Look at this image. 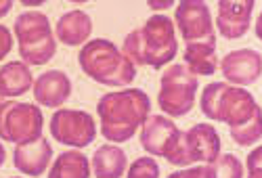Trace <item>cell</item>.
I'll list each match as a JSON object with an SVG mask.
<instances>
[{"label":"cell","mask_w":262,"mask_h":178,"mask_svg":"<svg viewBox=\"0 0 262 178\" xmlns=\"http://www.w3.org/2000/svg\"><path fill=\"white\" fill-rule=\"evenodd\" d=\"M32 84L34 78L28 63L11 61L0 68V93H3V97H21L30 91Z\"/></svg>","instance_id":"cell-18"},{"label":"cell","mask_w":262,"mask_h":178,"mask_svg":"<svg viewBox=\"0 0 262 178\" xmlns=\"http://www.w3.org/2000/svg\"><path fill=\"white\" fill-rule=\"evenodd\" d=\"M51 135L61 145L84 149L95 141L97 126L93 116L82 109H59L51 118Z\"/></svg>","instance_id":"cell-9"},{"label":"cell","mask_w":262,"mask_h":178,"mask_svg":"<svg viewBox=\"0 0 262 178\" xmlns=\"http://www.w3.org/2000/svg\"><path fill=\"white\" fill-rule=\"evenodd\" d=\"M183 59L187 68L195 76H212L218 70V57H216V34L204 40H191L185 42Z\"/></svg>","instance_id":"cell-16"},{"label":"cell","mask_w":262,"mask_h":178,"mask_svg":"<svg viewBox=\"0 0 262 178\" xmlns=\"http://www.w3.org/2000/svg\"><path fill=\"white\" fill-rule=\"evenodd\" d=\"M179 32L185 42L191 40H204L208 36H214V26H212V13L206 0H181L177 13Z\"/></svg>","instance_id":"cell-10"},{"label":"cell","mask_w":262,"mask_h":178,"mask_svg":"<svg viewBox=\"0 0 262 178\" xmlns=\"http://www.w3.org/2000/svg\"><path fill=\"white\" fill-rule=\"evenodd\" d=\"M221 153V137L210 124H195L187 132L181 130L177 147L168 155V162L177 168L191 164H210Z\"/></svg>","instance_id":"cell-7"},{"label":"cell","mask_w":262,"mask_h":178,"mask_svg":"<svg viewBox=\"0 0 262 178\" xmlns=\"http://www.w3.org/2000/svg\"><path fill=\"white\" fill-rule=\"evenodd\" d=\"M200 107L206 118L225 122L229 128H235L239 124H244L254 114L258 109V103L254 95L242 86L212 82L204 88Z\"/></svg>","instance_id":"cell-4"},{"label":"cell","mask_w":262,"mask_h":178,"mask_svg":"<svg viewBox=\"0 0 262 178\" xmlns=\"http://www.w3.org/2000/svg\"><path fill=\"white\" fill-rule=\"evenodd\" d=\"M13 3H15V0H0V17H5V15L11 13Z\"/></svg>","instance_id":"cell-27"},{"label":"cell","mask_w":262,"mask_h":178,"mask_svg":"<svg viewBox=\"0 0 262 178\" xmlns=\"http://www.w3.org/2000/svg\"><path fill=\"white\" fill-rule=\"evenodd\" d=\"M5 103V97H3V93H0V105H3Z\"/></svg>","instance_id":"cell-31"},{"label":"cell","mask_w":262,"mask_h":178,"mask_svg":"<svg viewBox=\"0 0 262 178\" xmlns=\"http://www.w3.org/2000/svg\"><path fill=\"white\" fill-rule=\"evenodd\" d=\"M51 160H53V147L42 135L26 143H17L13 151L15 168L26 176H42L51 166Z\"/></svg>","instance_id":"cell-14"},{"label":"cell","mask_w":262,"mask_h":178,"mask_svg":"<svg viewBox=\"0 0 262 178\" xmlns=\"http://www.w3.org/2000/svg\"><path fill=\"white\" fill-rule=\"evenodd\" d=\"M198 88H200L198 76L187 65H172L162 74L158 105L166 116L183 118L193 109Z\"/></svg>","instance_id":"cell-6"},{"label":"cell","mask_w":262,"mask_h":178,"mask_svg":"<svg viewBox=\"0 0 262 178\" xmlns=\"http://www.w3.org/2000/svg\"><path fill=\"white\" fill-rule=\"evenodd\" d=\"M179 53L174 21L166 15H151L145 24L133 30L124 40V55L135 65L164 68Z\"/></svg>","instance_id":"cell-2"},{"label":"cell","mask_w":262,"mask_h":178,"mask_svg":"<svg viewBox=\"0 0 262 178\" xmlns=\"http://www.w3.org/2000/svg\"><path fill=\"white\" fill-rule=\"evenodd\" d=\"M181 137L179 126L162 116H147L141 124V147L151 155L168 158Z\"/></svg>","instance_id":"cell-11"},{"label":"cell","mask_w":262,"mask_h":178,"mask_svg":"<svg viewBox=\"0 0 262 178\" xmlns=\"http://www.w3.org/2000/svg\"><path fill=\"white\" fill-rule=\"evenodd\" d=\"M149 109L151 101L141 88H126V91L103 95L97 103L101 135L112 143L130 141L149 116Z\"/></svg>","instance_id":"cell-1"},{"label":"cell","mask_w":262,"mask_h":178,"mask_svg":"<svg viewBox=\"0 0 262 178\" xmlns=\"http://www.w3.org/2000/svg\"><path fill=\"white\" fill-rule=\"evenodd\" d=\"M130 178H158L160 176V166L151 158H139L128 168Z\"/></svg>","instance_id":"cell-23"},{"label":"cell","mask_w":262,"mask_h":178,"mask_svg":"<svg viewBox=\"0 0 262 178\" xmlns=\"http://www.w3.org/2000/svg\"><path fill=\"white\" fill-rule=\"evenodd\" d=\"M13 49V34L7 26L0 24V61H3Z\"/></svg>","instance_id":"cell-24"},{"label":"cell","mask_w":262,"mask_h":178,"mask_svg":"<svg viewBox=\"0 0 262 178\" xmlns=\"http://www.w3.org/2000/svg\"><path fill=\"white\" fill-rule=\"evenodd\" d=\"M231 130V139L242 145V147H250V145H256L260 139H262V109L258 107L254 114L235 128H229Z\"/></svg>","instance_id":"cell-21"},{"label":"cell","mask_w":262,"mask_h":178,"mask_svg":"<svg viewBox=\"0 0 262 178\" xmlns=\"http://www.w3.org/2000/svg\"><path fill=\"white\" fill-rule=\"evenodd\" d=\"M221 72L229 80V84L248 86L254 84L262 74V57L254 49H239L225 55L221 61Z\"/></svg>","instance_id":"cell-13"},{"label":"cell","mask_w":262,"mask_h":178,"mask_svg":"<svg viewBox=\"0 0 262 178\" xmlns=\"http://www.w3.org/2000/svg\"><path fill=\"white\" fill-rule=\"evenodd\" d=\"M24 7H40V5H45L47 0H19Z\"/></svg>","instance_id":"cell-28"},{"label":"cell","mask_w":262,"mask_h":178,"mask_svg":"<svg viewBox=\"0 0 262 178\" xmlns=\"http://www.w3.org/2000/svg\"><path fill=\"white\" fill-rule=\"evenodd\" d=\"M51 178H89L91 162L82 151H63L49 170Z\"/></svg>","instance_id":"cell-20"},{"label":"cell","mask_w":262,"mask_h":178,"mask_svg":"<svg viewBox=\"0 0 262 178\" xmlns=\"http://www.w3.org/2000/svg\"><path fill=\"white\" fill-rule=\"evenodd\" d=\"M78 63L82 72L97 84L126 86L137 78L135 63L114 42H109L105 38H95L91 42H86L78 55Z\"/></svg>","instance_id":"cell-3"},{"label":"cell","mask_w":262,"mask_h":178,"mask_svg":"<svg viewBox=\"0 0 262 178\" xmlns=\"http://www.w3.org/2000/svg\"><path fill=\"white\" fill-rule=\"evenodd\" d=\"M174 3H177V0H147V7L151 11H166V9L174 7Z\"/></svg>","instance_id":"cell-26"},{"label":"cell","mask_w":262,"mask_h":178,"mask_svg":"<svg viewBox=\"0 0 262 178\" xmlns=\"http://www.w3.org/2000/svg\"><path fill=\"white\" fill-rule=\"evenodd\" d=\"M93 34V19L84 11H70L57 21V38L65 47H80Z\"/></svg>","instance_id":"cell-17"},{"label":"cell","mask_w":262,"mask_h":178,"mask_svg":"<svg viewBox=\"0 0 262 178\" xmlns=\"http://www.w3.org/2000/svg\"><path fill=\"white\" fill-rule=\"evenodd\" d=\"M13 32L19 42L21 61L28 65H47L57 53V40L45 13L28 11L15 19Z\"/></svg>","instance_id":"cell-5"},{"label":"cell","mask_w":262,"mask_h":178,"mask_svg":"<svg viewBox=\"0 0 262 178\" xmlns=\"http://www.w3.org/2000/svg\"><path fill=\"white\" fill-rule=\"evenodd\" d=\"M5 160H7V153H5V147H3V143H0V168H3Z\"/></svg>","instance_id":"cell-29"},{"label":"cell","mask_w":262,"mask_h":178,"mask_svg":"<svg viewBox=\"0 0 262 178\" xmlns=\"http://www.w3.org/2000/svg\"><path fill=\"white\" fill-rule=\"evenodd\" d=\"M32 88H34V99L45 107H61L72 97V80L65 72L59 70H51L38 76Z\"/></svg>","instance_id":"cell-15"},{"label":"cell","mask_w":262,"mask_h":178,"mask_svg":"<svg viewBox=\"0 0 262 178\" xmlns=\"http://www.w3.org/2000/svg\"><path fill=\"white\" fill-rule=\"evenodd\" d=\"M256 0H218L216 26L225 38L237 40L248 34Z\"/></svg>","instance_id":"cell-12"},{"label":"cell","mask_w":262,"mask_h":178,"mask_svg":"<svg viewBox=\"0 0 262 178\" xmlns=\"http://www.w3.org/2000/svg\"><path fill=\"white\" fill-rule=\"evenodd\" d=\"M260 158H262V149L260 147L250 153V158H248V176H252V178L260 176V168H262L260 166Z\"/></svg>","instance_id":"cell-25"},{"label":"cell","mask_w":262,"mask_h":178,"mask_svg":"<svg viewBox=\"0 0 262 178\" xmlns=\"http://www.w3.org/2000/svg\"><path fill=\"white\" fill-rule=\"evenodd\" d=\"M214 170H216V176H223V178H242L244 176V166L239 162L235 155L227 153V155H221L212 162Z\"/></svg>","instance_id":"cell-22"},{"label":"cell","mask_w":262,"mask_h":178,"mask_svg":"<svg viewBox=\"0 0 262 178\" xmlns=\"http://www.w3.org/2000/svg\"><path fill=\"white\" fill-rule=\"evenodd\" d=\"M70 3H89V0H70Z\"/></svg>","instance_id":"cell-30"},{"label":"cell","mask_w":262,"mask_h":178,"mask_svg":"<svg viewBox=\"0 0 262 178\" xmlns=\"http://www.w3.org/2000/svg\"><path fill=\"white\" fill-rule=\"evenodd\" d=\"M45 126V116L38 105L5 101L0 105V139L7 143H26L38 139Z\"/></svg>","instance_id":"cell-8"},{"label":"cell","mask_w":262,"mask_h":178,"mask_svg":"<svg viewBox=\"0 0 262 178\" xmlns=\"http://www.w3.org/2000/svg\"><path fill=\"white\" fill-rule=\"evenodd\" d=\"M128 168L126 153L120 147L103 145L93 155V174L97 178H120Z\"/></svg>","instance_id":"cell-19"}]
</instances>
